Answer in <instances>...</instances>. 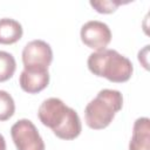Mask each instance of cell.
Returning a JSON list of instances; mask_svg holds the SVG:
<instances>
[{
  "mask_svg": "<svg viewBox=\"0 0 150 150\" xmlns=\"http://www.w3.org/2000/svg\"><path fill=\"white\" fill-rule=\"evenodd\" d=\"M89 70L98 76L116 83L128 81L134 71L131 61L115 49H103L94 52L87 61Z\"/></svg>",
  "mask_w": 150,
  "mask_h": 150,
  "instance_id": "obj_1",
  "label": "cell"
},
{
  "mask_svg": "<svg viewBox=\"0 0 150 150\" xmlns=\"http://www.w3.org/2000/svg\"><path fill=\"white\" fill-rule=\"evenodd\" d=\"M123 107V96L115 89H102L84 109L86 123L89 128L100 130L107 128L116 112Z\"/></svg>",
  "mask_w": 150,
  "mask_h": 150,
  "instance_id": "obj_2",
  "label": "cell"
},
{
  "mask_svg": "<svg viewBox=\"0 0 150 150\" xmlns=\"http://www.w3.org/2000/svg\"><path fill=\"white\" fill-rule=\"evenodd\" d=\"M12 139L18 150H45V142L34 123L27 118L19 120L11 128Z\"/></svg>",
  "mask_w": 150,
  "mask_h": 150,
  "instance_id": "obj_3",
  "label": "cell"
},
{
  "mask_svg": "<svg viewBox=\"0 0 150 150\" xmlns=\"http://www.w3.org/2000/svg\"><path fill=\"white\" fill-rule=\"evenodd\" d=\"M53 61V50L43 40H33L28 42L22 50V62L25 69L48 70Z\"/></svg>",
  "mask_w": 150,
  "mask_h": 150,
  "instance_id": "obj_4",
  "label": "cell"
},
{
  "mask_svg": "<svg viewBox=\"0 0 150 150\" xmlns=\"http://www.w3.org/2000/svg\"><path fill=\"white\" fill-rule=\"evenodd\" d=\"M80 35L82 42L87 47L96 52L105 49V47L111 41L110 28L107 23L98 20H91L86 22L81 28Z\"/></svg>",
  "mask_w": 150,
  "mask_h": 150,
  "instance_id": "obj_5",
  "label": "cell"
},
{
  "mask_svg": "<svg viewBox=\"0 0 150 150\" xmlns=\"http://www.w3.org/2000/svg\"><path fill=\"white\" fill-rule=\"evenodd\" d=\"M70 107H67L62 100L56 97H49L45 100L38 110V116L41 123L52 129L56 130L66 120Z\"/></svg>",
  "mask_w": 150,
  "mask_h": 150,
  "instance_id": "obj_6",
  "label": "cell"
},
{
  "mask_svg": "<svg viewBox=\"0 0 150 150\" xmlns=\"http://www.w3.org/2000/svg\"><path fill=\"white\" fill-rule=\"evenodd\" d=\"M20 87L28 94H36L43 90L49 83L48 70H32L23 69L19 79Z\"/></svg>",
  "mask_w": 150,
  "mask_h": 150,
  "instance_id": "obj_7",
  "label": "cell"
},
{
  "mask_svg": "<svg viewBox=\"0 0 150 150\" xmlns=\"http://www.w3.org/2000/svg\"><path fill=\"white\" fill-rule=\"evenodd\" d=\"M129 150H150V120L148 117L135 121Z\"/></svg>",
  "mask_w": 150,
  "mask_h": 150,
  "instance_id": "obj_8",
  "label": "cell"
},
{
  "mask_svg": "<svg viewBox=\"0 0 150 150\" xmlns=\"http://www.w3.org/2000/svg\"><path fill=\"white\" fill-rule=\"evenodd\" d=\"M81 130H82V124H81L80 116L73 108H70L63 123L53 132L59 138L68 141V139L76 138L81 134Z\"/></svg>",
  "mask_w": 150,
  "mask_h": 150,
  "instance_id": "obj_9",
  "label": "cell"
},
{
  "mask_svg": "<svg viewBox=\"0 0 150 150\" xmlns=\"http://www.w3.org/2000/svg\"><path fill=\"white\" fill-rule=\"evenodd\" d=\"M23 29L19 21L9 18L0 19V43L12 45L19 41L22 36Z\"/></svg>",
  "mask_w": 150,
  "mask_h": 150,
  "instance_id": "obj_10",
  "label": "cell"
},
{
  "mask_svg": "<svg viewBox=\"0 0 150 150\" xmlns=\"http://www.w3.org/2000/svg\"><path fill=\"white\" fill-rule=\"evenodd\" d=\"M16 69L14 56L5 50H0V82L9 80Z\"/></svg>",
  "mask_w": 150,
  "mask_h": 150,
  "instance_id": "obj_11",
  "label": "cell"
},
{
  "mask_svg": "<svg viewBox=\"0 0 150 150\" xmlns=\"http://www.w3.org/2000/svg\"><path fill=\"white\" fill-rule=\"evenodd\" d=\"M15 103L13 97L5 90H0V121H7L14 115Z\"/></svg>",
  "mask_w": 150,
  "mask_h": 150,
  "instance_id": "obj_12",
  "label": "cell"
},
{
  "mask_svg": "<svg viewBox=\"0 0 150 150\" xmlns=\"http://www.w3.org/2000/svg\"><path fill=\"white\" fill-rule=\"evenodd\" d=\"M90 6L98 13L109 14L116 11V8L124 4L121 0H90Z\"/></svg>",
  "mask_w": 150,
  "mask_h": 150,
  "instance_id": "obj_13",
  "label": "cell"
},
{
  "mask_svg": "<svg viewBox=\"0 0 150 150\" xmlns=\"http://www.w3.org/2000/svg\"><path fill=\"white\" fill-rule=\"evenodd\" d=\"M0 150H6V141L1 134H0Z\"/></svg>",
  "mask_w": 150,
  "mask_h": 150,
  "instance_id": "obj_14",
  "label": "cell"
}]
</instances>
